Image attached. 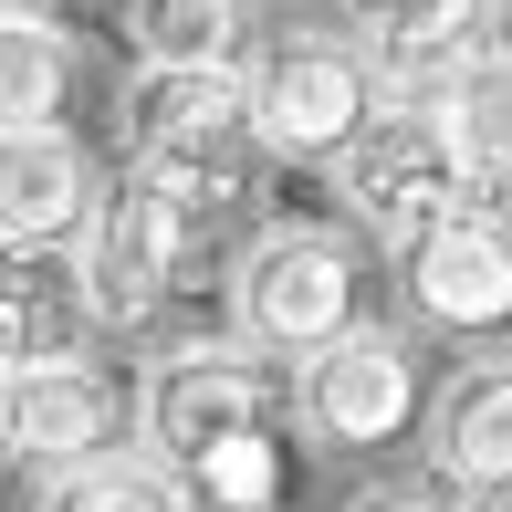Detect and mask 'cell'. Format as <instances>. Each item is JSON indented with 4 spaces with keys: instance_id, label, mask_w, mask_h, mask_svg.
Returning <instances> with one entry per match:
<instances>
[{
    "instance_id": "obj_1",
    "label": "cell",
    "mask_w": 512,
    "mask_h": 512,
    "mask_svg": "<svg viewBox=\"0 0 512 512\" xmlns=\"http://www.w3.org/2000/svg\"><path fill=\"white\" fill-rule=\"evenodd\" d=\"M63 251H74V283H84L95 335H157V324H178L189 293H199V209L178 199L168 178H147V168L105 178Z\"/></svg>"
},
{
    "instance_id": "obj_2",
    "label": "cell",
    "mask_w": 512,
    "mask_h": 512,
    "mask_svg": "<svg viewBox=\"0 0 512 512\" xmlns=\"http://www.w3.org/2000/svg\"><path fill=\"white\" fill-rule=\"evenodd\" d=\"M335 189H345V209H356V230H377V241L398 251V241H418L429 220L492 209L502 178H481L471 157H460V136L439 126V105L377 95V115L335 147Z\"/></svg>"
},
{
    "instance_id": "obj_3",
    "label": "cell",
    "mask_w": 512,
    "mask_h": 512,
    "mask_svg": "<svg viewBox=\"0 0 512 512\" xmlns=\"http://www.w3.org/2000/svg\"><path fill=\"white\" fill-rule=\"evenodd\" d=\"M345 324H366V262L335 220H272L230 262V335L251 356L293 366L314 345H335Z\"/></svg>"
},
{
    "instance_id": "obj_4",
    "label": "cell",
    "mask_w": 512,
    "mask_h": 512,
    "mask_svg": "<svg viewBox=\"0 0 512 512\" xmlns=\"http://www.w3.org/2000/svg\"><path fill=\"white\" fill-rule=\"evenodd\" d=\"M251 105H241V74H220V63H136V84H126V168H147V178H168L178 199L199 209H220V199H241L251 189Z\"/></svg>"
},
{
    "instance_id": "obj_5",
    "label": "cell",
    "mask_w": 512,
    "mask_h": 512,
    "mask_svg": "<svg viewBox=\"0 0 512 512\" xmlns=\"http://www.w3.org/2000/svg\"><path fill=\"white\" fill-rule=\"evenodd\" d=\"M272 356H251V345L230 335H199V345H157L147 366H136L126 408H136V439H147V460L168 481H189L209 450H230V439L272 429Z\"/></svg>"
},
{
    "instance_id": "obj_6",
    "label": "cell",
    "mask_w": 512,
    "mask_h": 512,
    "mask_svg": "<svg viewBox=\"0 0 512 512\" xmlns=\"http://www.w3.org/2000/svg\"><path fill=\"white\" fill-rule=\"evenodd\" d=\"M377 63L335 32H283L272 53L241 63V105H251V147L283 168H335V147L377 115Z\"/></svg>"
},
{
    "instance_id": "obj_7",
    "label": "cell",
    "mask_w": 512,
    "mask_h": 512,
    "mask_svg": "<svg viewBox=\"0 0 512 512\" xmlns=\"http://www.w3.org/2000/svg\"><path fill=\"white\" fill-rule=\"evenodd\" d=\"M293 408L324 450H387L418 429V356L398 324H345L335 345L293 356Z\"/></svg>"
},
{
    "instance_id": "obj_8",
    "label": "cell",
    "mask_w": 512,
    "mask_h": 512,
    "mask_svg": "<svg viewBox=\"0 0 512 512\" xmlns=\"http://www.w3.org/2000/svg\"><path fill=\"white\" fill-rule=\"evenodd\" d=\"M0 439H11L32 471H74V460H105L126 439V377L84 345V356H42L11 366L0 387Z\"/></svg>"
},
{
    "instance_id": "obj_9",
    "label": "cell",
    "mask_w": 512,
    "mask_h": 512,
    "mask_svg": "<svg viewBox=\"0 0 512 512\" xmlns=\"http://www.w3.org/2000/svg\"><path fill=\"white\" fill-rule=\"evenodd\" d=\"M398 283L439 335H512V230L492 209L429 220L418 241H398Z\"/></svg>"
},
{
    "instance_id": "obj_10",
    "label": "cell",
    "mask_w": 512,
    "mask_h": 512,
    "mask_svg": "<svg viewBox=\"0 0 512 512\" xmlns=\"http://www.w3.org/2000/svg\"><path fill=\"white\" fill-rule=\"evenodd\" d=\"M418 439L460 502H512V356L450 366L439 398H418Z\"/></svg>"
},
{
    "instance_id": "obj_11",
    "label": "cell",
    "mask_w": 512,
    "mask_h": 512,
    "mask_svg": "<svg viewBox=\"0 0 512 512\" xmlns=\"http://www.w3.org/2000/svg\"><path fill=\"white\" fill-rule=\"evenodd\" d=\"M345 11V42H356L366 63H377L387 95H439V74H450L460 53H481V32L492 21L471 11V0H335Z\"/></svg>"
},
{
    "instance_id": "obj_12",
    "label": "cell",
    "mask_w": 512,
    "mask_h": 512,
    "mask_svg": "<svg viewBox=\"0 0 512 512\" xmlns=\"http://www.w3.org/2000/svg\"><path fill=\"white\" fill-rule=\"evenodd\" d=\"M95 314H84L74 251L63 241H0V366H42V356H84Z\"/></svg>"
},
{
    "instance_id": "obj_13",
    "label": "cell",
    "mask_w": 512,
    "mask_h": 512,
    "mask_svg": "<svg viewBox=\"0 0 512 512\" xmlns=\"http://www.w3.org/2000/svg\"><path fill=\"white\" fill-rule=\"evenodd\" d=\"M95 209V168L63 126L0 136V241H74Z\"/></svg>"
},
{
    "instance_id": "obj_14",
    "label": "cell",
    "mask_w": 512,
    "mask_h": 512,
    "mask_svg": "<svg viewBox=\"0 0 512 512\" xmlns=\"http://www.w3.org/2000/svg\"><path fill=\"white\" fill-rule=\"evenodd\" d=\"M251 32H262V0H126L115 11V42L136 63H220V74H241Z\"/></svg>"
},
{
    "instance_id": "obj_15",
    "label": "cell",
    "mask_w": 512,
    "mask_h": 512,
    "mask_svg": "<svg viewBox=\"0 0 512 512\" xmlns=\"http://www.w3.org/2000/svg\"><path fill=\"white\" fill-rule=\"evenodd\" d=\"M439 126L460 136V157H471L481 178H512V42H481V53H460L450 74H439Z\"/></svg>"
},
{
    "instance_id": "obj_16",
    "label": "cell",
    "mask_w": 512,
    "mask_h": 512,
    "mask_svg": "<svg viewBox=\"0 0 512 512\" xmlns=\"http://www.w3.org/2000/svg\"><path fill=\"white\" fill-rule=\"evenodd\" d=\"M63 105H74V32L0 11V136L63 126Z\"/></svg>"
},
{
    "instance_id": "obj_17",
    "label": "cell",
    "mask_w": 512,
    "mask_h": 512,
    "mask_svg": "<svg viewBox=\"0 0 512 512\" xmlns=\"http://www.w3.org/2000/svg\"><path fill=\"white\" fill-rule=\"evenodd\" d=\"M42 512H189V492H178L157 460L105 450V460H74V471L42 481Z\"/></svg>"
},
{
    "instance_id": "obj_18",
    "label": "cell",
    "mask_w": 512,
    "mask_h": 512,
    "mask_svg": "<svg viewBox=\"0 0 512 512\" xmlns=\"http://www.w3.org/2000/svg\"><path fill=\"white\" fill-rule=\"evenodd\" d=\"M356 512H450V502H439V492H366Z\"/></svg>"
},
{
    "instance_id": "obj_19",
    "label": "cell",
    "mask_w": 512,
    "mask_h": 512,
    "mask_svg": "<svg viewBox=\"0 0 512 512\" xmlns=\"http://www.w3.org/2000/svg\"><path fill=\"white\" fill-rule=\"evenodd\" d=\"M471 11H481V21H502V11H512V0H471Z\"/></svg>"
},
{
    "instance_id": "obj_20",
    "label": "cell",
    "mask_w": 512,
    "mask_h": 512,
    "mask_svg": "<svg viewBox=\"0 0 512 512\" xmlns=\"http://www.w3.org/2000/svg\"><path fill=\"white\" fill-rule=\"evenodd\" d=\"M189 512H220V502H189Z\"/></svg>"
},
{
    "instance_id": "obj_21",
    "label": "cell",
    "mask_w": 512,
    "mask_h": 512,
    "mask_svg": "<svg viewBox=\"0 0 512 512\" xmlns=\"http://www.w3.org/2000/svg\"><path fill=\"white\" fill-rule=\"evenodd\" d=\"M0 387H11V366H0Z\"/></svg>"
}]
</instances>
